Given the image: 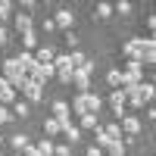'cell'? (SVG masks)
<instances>
[{
  "label": "cell",
  "instance_id": "6da1fadb",
  "mask_svg": "<svg viewBox=\"0 0 156 156\" xmlns=\"http://www.w3.org/2000/svg\"><path fill=\"white\" fill-rule=\"evenodd\" d=\"M0 72H3V81H6L9 87H22V84H25V72H22V66L16 62V56L0 62Z\"/></svg>",
  "mask_w": 156,
  "mask_h": 156
},
{
  "label": "cell",
  "instance_id": "7a4b0ae2",
  "mask_svg": "<svg viewBox=\"0 0 156 156\" xmlns=\"http://www.w3.org/2000/svg\"><path fill=\"white\" fill-rule=\"evenodd\" d=\"M90 75H94V62H90V59L72 72V84L78 87V94H87V90H90Z\"/></svg>",
  "mask_w": 156,
  "mask_h": 156
},
{
  "label": "cell",
  "instance_id": "3957f363",
  "mask_svg": "<svg viewBox=\"0 0 156 156\" xmlns=\"http://www.w3.org/2000/svg\"><path fill=\"white\" fill-rule=\"evenodd\" d=\"M53 75H56L53 62H34V66H31V72H28V81H34V84H41V87H44Z\"/></svg>",
  "mask_w": 156,
  "mask_h": 156
},
{
  "label": "cell",
  "instance_id": "277c9868",
  "mask_svg": "<svg viewBox=\"0 0 156 156\" xmlns=\"http://www.w3.org/2000/svg\"><path fill=\"white\" fill-rule=\"evenodd\" d=\"M153 41V37H131L125 47H122V53L128 56V59H140V53H144V47Z\"/></svg>",
  "mask_w": 156,
  "mask_h": 156
},
{
  "label": "cell",
  "instance_id": "5b68a950",
  "mask_svg": "<svg viewBox=\"0 0 156 156\" xmlns=\"http://www.w3.org/2000/svg\"><path fill=\"white\" fill-rule=\"evenodd\" d=\"M125 103H128L125 90H122V87H115L112 94H109V106H112V112H115V119H122V115H125Z\"/></svg>",
  "mask_w": 156,
  "mask_h": 156
},
{
  "label": "cell",
  "instance_id": "8992f818",
  "mask_svg": "<svg viewBox=\"0 0 156 156\" xmlns=\"http://www.w3.org/2000/svg\"><path fill=\"white\" fill-rule=\"evenodd\" d=\"M19 90L25 94V103H37V100L44 97V87H41V84H34V81H28V78H25V84H22Z\"/></svg>",
  "mask_w": 156,
  "mask_h": 156
},
{
  "label": "cell",
  "instance_id": "52a82bcc",
  "mask_svg": "<svg viewBox=\"0 0 156 156\" xmlns=\"http://www.w3.org/2000/svg\"><path fill=\"white\" fill-rule=\"evenodd\" d=\"M119 128H122V134H131L134 137V134H140V119H137V115H122V125Z\"/></svg>",
  "mask_w": 156,
  "mask_h": 156
},
{
  "label": "cell",
  "instance_id": "ba28073f",
  "mask_svg": "<svg viewBox=\"0 0 156 156\" xmlns=\"http://www.w3.org/2000/svg\"><path fill=\"white\" fill-rule=\"evenodd\" d=\"M72 22H75V12H72V9H59L56 16H53V25H56V28H72Z\"/></svg>",
  "mask_w": 156,
  "mask_h": 156
},
{
  "label": "cell",
  "instance_id": "9c48e42d",
  "mask_svg": "<svg viewBox=\"0 0 156 156\" xmlns=\"http://www.w3.org/2000/svg\"><path fill=\"white\" fill-rule=\"evenodd\" d=\"M31 56H34V62H53V56H56V53H53V47H50V44H41Z\"/></svg>",
  "mask_w": 156,
  "mask_h": 156
},
{
  "label": "cell",
  "instance_id": "30bf717a",
  "mask_svg": "<svg viewBox=\"0 0 156 156\" xmlns=\"http://www.w3.org/2000/svg\"><path fill=\"white\" fill-rule=\"evenodd\" d=\"M12 25H16V31H19V34L31 31V16H28V12H16V19H12Z\"/></svg>",
  "mask_w": 156,
  "mask_h": 156
},
{
  "label": "cell",
  "instance_id": "8fae6325",
  "mask_svg": "<svg viewBox=\"0 0 156 156\" xmlns=\"http://www.w3.org/2000/svg\"><path fill=\"white\" fill-rule=\"evenodd\" d=\"M140 66H153V62H156V41H150L147 47H144V53H140Z\"/></svg>",
  "mask_w": 156,
  "mask_h": 156
},
{
  "label": "cell",
  "instance_id": "7c38bea8",
  "mask_svg": "<svg viewBox=\"0 0 156 156\" xmlns=\"http://www.w3.org/2000/svg\"><path fill=\"white\" fill-rule=\"evenodd\" d=\"M16 62L22 66V72H25V78H28V72H31V66H34V56L28 53V50H22V53L16 56Z\"/></svg>",
  "mask_w": 156,
  "mask_h": 156
},
{
  "label": "cell",
  "instance_id": "4fadbf2b",
  "mask_svg": "<svg viewBox=\"0 0 156 156\" xmlns=\"http://www.w3.org/2000/svg\"><path fill=\"white\" fill-rule=\"evenodd\" d=\"M94 147H97V150H109V147H112V140L106 137L103 128H97V131H94Z\"/></svg>",
  "mask_w": 156,
  "mask_h": 156
},
{
  "label": "cell",
  "instance_id": "5bb4252c",
  "mask_svg": "<svg viewBox=\"0 0 156 156\" xmlns=\"http://www.w3.org/2000/svg\"><path fill=\"white\" fill-rule=\"evenodd\" d=\"M137 94H140V103H147V106H150V103H153V84H150V81H140V84H137Z\"/></svg>",
  "mask_w": 156,
  "mask_h": 156
},
{
  "label": "cell",
  "instance_id": "9a60e30c",
  "mask_svg": "<svg viewBox=\"0 0 156 156\" xmlns=\"http://www.w3.org/2000/svg\"><path fill=\"white\" fill-rule=\"evenodd\" d=\"M84 103H87V112H100V106H103V97H97V94H90V90H87V94H84Z\"/></svg>",
  "mask_w": 156,
  "mask_h": 156
},
{
  "label": "cell",
  "instance_id": "2e32d148",
  "mask_svg": "<svg viewBox=\"0 0 156 156\" xmlns=\"http://www.w3.org/2000/svg\"><path fill=\"white\" fill-rule=\"evenodd\" d=\"M22 47L28 50V53H31V50H37V31H34V28L22 34Z\"/></svg>",
  "mask_w": 156,
  "mask_h": 156
},
{
  "label": "cell",
  "instance_id": "e0dca14e",
  "mask_svg": "<svg viewBox=\"0 0 156 156\" xmlns=\"http://www.w3.org/2000/svg\"><path fill=\"white\" fill-rule=\"evenodd\" d=\"M9 112H12V119H16V115H19V119H25V115H28V103H25V100H16Z\"/></svg>",
  "mask_w": 156,
  "mask_h": 156
},
{
  "label": "cell",
  "instance_id": "ac0fdd59",
  "mask_svg": "<svg viewBox=\"0 0 156 156\" xmlns=\"http://www.w3.org/2000/svg\"><path fill=\"white\" fill-rule=\"evenodd\" d=\"M6 103H16V87H3V90H0V106H6Z\"/></svg>",
  "mask_w": 156,
  "mask_h": 156
},
{
  "label": "cell",
  "instance_id": "d6986e66",
  "mask_svg": "<svg viewBox=\"0 0 156 156\" xmlns=\"http://www.w3.org/2000/svg\"><path fill=\"white\" fill-rule=\"evenodd\" d=\"M78 119H81V125H78V128H94V131L100 128V122H97V115H94V112H87V115H78Z\"/></svg>",
  "mask_w": 156,
  "mask_h": 156
},
{
  "label": "cell",
  "instance_id": "ffe728a7",
  "mask_svg": "<svg viewBox=\"0 0 156 156\" xmlns=\"http://www.w3.org/2000/svg\"><path fill=\"white\" fill-rule=\"evenodd\" d=\"M72 112H78V115H87V103H84V94H78V97L72 100Z\"/></svg>",
  "mask_w": 156,
  "mask_h": 156
},
{
  "label": "cell",
  "instance_id": "44dd1931",
  "mask_svg": "<svg viewBox=\"0 0 156 156\" xmlns=\"http://www.w3.org/2000/svg\"><path fill=\"white\" fill-rule=\"evenodd\" d=\"M44 134H50V137H56V134H62V128H59V122H56V119H47V122H44Z\"/></svg>",
  "mask_w": 156,
  "mask_h": 156
},
{
  "label": "cell",
  "instance_id": "7402d4cb",
  "mask_svg": "<svg viewBox=\"0 0 156 156\" xmlns=\"http://www.w3.org/2000/svg\"><path fill=\"white\" fill-rule=\"evenodd\" d=\"M9 144H12V150H25L28 147V134H12Z\"/></svg>",
  "mask_w": 156,
  "mask_h": 156
},
{
  "label": "cell",
  "instance_id": "603a6c76",
  "mask_svg": "<svg viewBox=\"0 0 156 156\" xmlns=\"http://www.w3.org/2000/svg\"><path fill=\"white\" fill-rule=\"evenodd\" d=\"M69 62H72V69H78V66H84V62H87V56L81 53V50H72V53H69Z\"/></svg>",
  "mask_w": 156,
  "mask_h": 156
},
{
  "label": "cell",
  "instance_id": "cb8c5ba5",
  "mask_svg": "<svg viewBox=\"0 0 156 156\" xmlns=\"http://www.w3.org/2000/svg\"><path fill=\"white\" fill-rule=\"evenodd\" d=\"M62 134H66V140H69V144H75V140H81V128H78V125H69Z\"/></svg>",
  "mask_w": 156,
  "mask_h": 156
},
{
  "label": "cell",
  "instance_id": "d4e9b609",
  "mask_svg": "<svg viewBox=\"0 0 156 156\" xmlns=\"http://www.w3.org/2000/svg\"><path fill=\"white\" fill-rule=\"evenodd\" d=\"M112 16V3H97V19H109Z\"/></svg>",
  "mask_w": 156,
  "mask_h": 156
},
{
  "label": "cell",
  "instance_id": "484cf974",
  "mask_svg": "<svg viewBox=\"0 0 156 156\" xmlns=\"http://www.w3.org/2000/svg\"><path fill=\"white\" fill-rule=\"evenodd\" d=\"M34 150H37V153H41V156H53V144H50V140H47V137H44V140H41V144H37V147H34Z\"/></svg>",
  "mask_w": 156,
  "mask_h": 156
},
{
  "label": "cell",
  "instance_id": "4316f807",
  "mask_svg": "<svg viewBox=\"0 0 156 156\" xmlns=\"http://www.w3.org/2000/svg\"><path fill=\"white\" fill-rule=\"evenodd\" d=\"M9 16H12V3H9V0H0V22L9 19Z\"/></svg>",
  "mask_w": 156,
  "mask_h": 156
},
{
  "label": "cell",
  "instance_id": "83f0119b",
  "mask_svg": "<svg viewBox=\"0 0 156 156\" xmlns=\"http://www.w3.org/2000/svg\"><path fill=\"white\" fill-rule=\"evenodd\" d=\"M119 78H122V69H109V72H106V81H109L112 87H119Z\"/></svg>",
  "mask_w": 156,
  "mask_h": 156
},
{
  "label": "cell",
  "instance_id": "f1b7e54d",
  "mask_svg": "<svg viewBox=\"0 0 156 156\" xmlns=\"http://www.w3.org/2000/svg\"><path fill=\"white\" fill-rule=\"evenodd\" d=\"M112 9H115V12H122V16H128V12H131V3H128V0H122V3H115Z\"/></svg>",
  "mask_w": 156,
  "mask_h": 156
},
{
  "label": "cell",
  "instance_id": "f546056e",
  "mask_svg": "<svg viewBox=\"0 0 156 156\" xmlns=\"http://www.w3.org/2000/svg\"><path fill=\"white\" fill-rule=\"evenodd\" d=\"M53 156H69V147H66V144H56V147H53Z\"/></svg>",
  "mask_w": 156,
  "mask_h": 156
},
{
  "label": "cell",
  "instance_id": "4dcf8cb0",
  "mask_svg": "<svg viewBox=\"0 0 156 156\" xmlns=\"http://www.w3.org/2000/svg\"><path fill=\"white\" fill-rule=\"evenodd\" d=\"M0 122H12V112L6 106H0Z\"/></svg>",
  "mask_w": 156,
  "mask_h": 156
},
{
  "label": "cell",
  "instance_id": "1f68e13d",
  "mask_svg": "<svg viewBox=\"0 0 156 156\" xmlns=\"http://www.w3.org/2000/svg\"><path fill=\"white\" fill-rule=\"evenodd\" d=\"M66 44L75 50V47H78V34H72V31H69V34H66Z\"/></svg>",
  "mask_w": 156,
  "mask_h": 156
},
{
  "label": "cell",
  "instance_id": "d6a6232c",
  "mask_svg": "<svg viewBox=\"0 0 156 156\" xmlns=\"http://www.w3.org/2000/svg\"><path fill=\"white\" fill-rule=\"evenodd\" d=\"M22 156H41V153H37V150H34V147L28 144V147H25V150H22Z\"/></svg>",
  "mask_w": 156,
  "mask_h": 156
},
{
  "label": "cell",
  "instance_id": "836d02e7",
  "mask_svg": "<svg viewBox=\"0 0 156 156\" xmlns=\"http://www.w3.org/2000/svg\"><path fill=\"white\" fill-rule=\"evenodd\" d=\"M84 156H103V150H97V147H87V153Z\"/></svg>",
  "mask_w": 156,
  "mask_h": 156
},
{
  "label": "cell",
  "instance_id": "e575fe53",
  "mask_svg": "<svg viewBox=\"0 0 156 156\" xmlns=\"http://www.w3.org/2000/svg\"><path fill=\"white\" fill-rule=\"evenodd\" d=\"M6 41V28H3V25H0V44H3Z\"/></svg>",
  "mask_w": 156,
  "mask_h": 156
},
{
  "label": "cell",
  "instance_id": "d590c367",
  "mask_svg": "<svg viewBox=\"0 0 156 156\" xmlns=\"http://www.w3.org/2000/svg\"><path fill=\"white\" fill-rule=\"evenodd\" d=\"M3 87H6V81H3V78H0V90H3Z\"/></svg>",
  "mask_w": 156,
  "mask_h": 156
},
{
  "label": "cell",
  "instance_id": "8d00e7d4",
  "mask_svg": "<svg viewBox=\"0 0 156 156\" xmlns=\"http://www.w3.org/2000/svg\"><path fill=\"white\" fill-rule=\"evenodd\" d=\"M0 144H3V134H0Z\"/></svg>",
  "mask_w": 156,
  "mask_h": 156
}]
</instances>
